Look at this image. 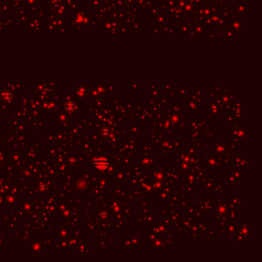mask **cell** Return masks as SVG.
<instances>
[{
  "label": "cell",
  "instance_id": "1",
  "mask_svg": "<svg viewBox=\"0 0 262 262\" xmlns=\"http://www.w3.org/2000/svg\"><path fill=\"white\" fill-rule=\"evenodd\" d=\"M93 162L95 164L96 168L102 170V171H104L105 169H106L109 165L108 161L105 158H104V157H100V158H95Z\"/></svg>",
  "mask_w": 262,
  "mask_h": 262
},
{
  "label": "cell",
  "instance_id": "2",
  "mask_svg": "<svg viewBox=\"0 0 262 262\" xmlns=\"http://www.w3.org/2000/svg\"><path fill=\"white\" fill-rule=\"evenodd\" d=\"M65 109L68 111H72L75 109V104L72 102L67 103L65 105Z\"/></svg>",
  "mask_w": 262,
  "mask_h": 262
}]
</instances>
